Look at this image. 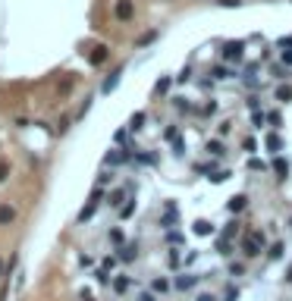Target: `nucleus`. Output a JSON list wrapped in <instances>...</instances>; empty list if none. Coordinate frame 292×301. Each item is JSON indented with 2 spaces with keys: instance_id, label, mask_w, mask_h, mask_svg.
I'll list each match as a JSON object with an SVG mask.
<instances>
[{
  "instance_id": "nucleus-1",
  "label": "nucleus",
  "mask_w": 292,
  "mask_h": 301,
  "mask_svg": "<svg viewBox=\"0 0 292 301\" xmlns=\"http://www.w3.org/2000/svg\"><path fill=\"white\" fill-rule=\"evenodd\" d=\"M242 251H245V258H258V254L264 251V232L245 236V238H242Z\"/></svg>"
},
{
  "instance_id": "nucleus-2",
  "label": "nucleus",
  "mask_w": 292,
  "mask_h": 301,
  "mask_svg": "<svg viewBox=\"0 0 292 301\" xmlns=\"http://www.w3.org/2000/svg\"><path fill=\"white\" fill-rule=\"evenodd\" d=\"M101 201H104V192H101V185H98V188L91 192V201H88V204L79 210V223H85V220H91V216H95V210H98V204H101Z\"/></svg>"
},
{
  "instance_id": "nucleus-3",
  "label": "nucleus",
  "mask_w": 292,
  "mask_h": 301,
  "mask_svg": "<svg viewBox=\"0 0 292 301\" xmlns=\"http://www.w3.org/2000/svg\"><path fill=\"white\" fill-rule=\"evenodd\" d=\"M201 280H204V276H198V273H179V276H176V282H173V286H176L179 292H189V288H195V286L201 282Z\"/></svg>"
},
{
  "instance_id": "nucleus-4",
  "label": "nucleus",
  "mask_w": 292,
  "mask_h": 301,
  "mask_svg": "<svg viewBox=\"0 0 292 301\" xmlns=\"http://www.w3.org/2000/svg\"><path fill=\"white\" fill-rule=\"evenodd\" d=\"M132 150H138V148H126V150H110V154L104 157V164H107V166H120V164H126V160L132 157Z\"/></svg>"
},
{
  "instance_id": "nucleus-5",
  "label": "nucleus",
  "mask_w": 292,
  "mask_h": 301,
  "mask_svg": "<svg viewBox=\"0 0 292 301\" xmlns=\"http://www.w3.org/2000/svg\"><path fill=\"white\" fill-rule=\"evenodd\" d=\"M223 56H226V60L242 63V56H245V41H229L226 48H223Z\"/></svg>"
},
{
  "instance_id": "nucleus-6",
  "label": "nucleus",
  "mask_w": 292,
  "mask_h": 301,
  "mask_svg": "<svg viewBox=\"0 0 292 301\" xmlns=\"http://www.w3.org/2000/svg\"><path fill=\"white\" fill-rule=\"evenodd\" d=\"M113 13H116V19H120V22H129V19L135 16L132 0H116V10H113Z\"/></svg>"
},
{
  "instance_id": "nucleus-7",
  "label": "nucleus",
  "mask_w": 292,
  "mask_h": 301,
  "mask_svg": "<svg viewBox=\"0 0 292 301\" xmlns=\"http://www.w3.org/2000/svg\"><path fill=\"white\" fill-rule=\"evenodd\" d=\"M176 220H179V214H176V204H173V201H167V207H163V216H160V226H163V229H170V226H176Z\"/></svg>"
},
{
  "instance_id": "nucleus-8",
  "label": "nucleus",
  "mask_w": 292,
  "mask_h": 301,
  "mask_svg": "<svg viewBox=\"0 0 292 301\" xmlns=\"http://www.w3.org/2000/svg\"><path fill=\"white\" fill-rule=\"evenodd\" d=\"M120 76H123V66H116L113 72H110L107 78H104V85H101V91H104V94H110V91H116V85H120Z\"/></svg>"
},
{
  "instance_id": "nucleus-9",
  "label": "nucleus",
  "mask_w": 292,
  "mask_h": 301,
  "mask_svg": "<svg viewBox=\"0 0 292 301\" xmlns=\"http://www.w3.org/2000/svg\"><path fill=\"white\" fill-rule=\"evenodd\" d=\"M107 56H110V48H107V44H98V48L91 50L88 60H91V66H104V63H107Z\"/></svg>"
},
{
  "instance_id": "nucleus-10",
  "label": "nucleus",
  "mask_w": 292,
  "mask_h": 301,
  "mask_svg": "<svg viewBox=\"0 0 292 301\" xmlns=\"http://www.w3.org/2000/svg\"><path fill=\"white\" fill-rule=\"evenodd\" d=\"M273 172H276V179H279V182H286V176H289V160H286L283 154H276V157H273Z\"/></svg>"
},
{
  "instance_id": "nucleus-11",
  "label": "nucleus",
  "mask_w": 292,
  "mask_h": 301,
  "mask_svg": "<svg viewBox=\"0 0 292 301\" xmlns=\"http://www.w3.org/2000/svg\"><path fill=\"white\" fill-rule=\"evenodd\" d=\"M126 194H129V188H113V192L107 194V204L120 210V207H123V201H126Z\"/></svg>"
},
{
  "instance_id": "nucleus-12",
  "label": "nucleus",
  "mask_w": 292,
  "mask_h": 301,
  "mask_svg": "<svg viewBox=\"0 0 292 301\" xmlns=\"http://www.w3.org/2000/svg\"><path fill=\"white\" fill-rule=\"evenodd\" d=\"M264 144H267V150H270V154L276 157V154H279V150H283V138H279L276 132H270V135H267V138H264Z\"/></svg>"
},
{
  "instance_id": "nucleus-13",
  "label": "nucleus",
  "mask_w": 292,
  "mask_h": 301,
  "mask_svg": "<svg viewBox=\"0 0 292 301\" xmlns=\"http://www.w3.org/2000/svg\"><path fill=\"white\" fill-rule=\"evenodd\" d=\"M145 122H148V113H145V110L132 113V120H129V132H142V129H145Z\"/></svg>"
},
{
  "instance_id": "nucleus-14",
  "label": "nucleus",
  "mask_w": 292,
  "mask_h": 301,
  "mask_svg": "<svg viewBox=\"0 0 292 301\" xmlns=\"http://www.w3.org/2000/svg\"><path fill=\"white\" fill-rule=\"evenodd\" d=\"M245 204H248V198H245V194H232V198L226 201L229 214H242V210H245Z\"/></svg>"
},
{
  "instance_id": "nucleus-15",
  "label": "nucleus",
  "mask_w": 292,
  "mask_h": 301,
  "mask_svg": "<svg viewBox=\"0 0 292 301\" xmlns=\"http://www.w3.org/2000/svg\"><path fill=\"white\" fill-rule=\"evenodd\" d=\"M204 150L211 157H223V142H220V138H207L204 142Z\"/></svg>"
},
{
  "instance_id": "nucleus-16",
  "label": "nucleus",
  "mask_w": 292,
  "mask_h": 301,
  "mask_svg": "<svg viewBox=\"0 0 292 301\" xmlns=\"http://www.w3.org/2000/svg\"><path fill=\"white\" fill-rule=\"evenodd\" d=\"M135 258H138V242H129L120 248V260H135Z\"/></svg>"
},
{
  "instance_id": "nucleus-17",
  "label": "nucleus",
  "mask_w": 292,
  "mask_h": 301,
  "mask_svg": "<svg viewBox=\"0 0 292 301\" xmlns=\"http://www.w3.org/2000/svg\"><path fill=\"white\" fill-rule=\"evenodd\" d=\"M276 100H279V104H289V100H292V85H279V88H276Z\"/></svg>"
},
{
  "instance_id": "nucleus-18",
  "label": "nucleus",
  "mask_w": 292,
  "mask_h": 301,
  "mask_svg": "<svg viewBox=\"0 0 292 301\" xmlns=\"http://www.w3.org/2000/svg\"><path fill=\"white\" fill-rule=\"evenodd\" d=\"M167 264H170L173 270H176L179 264H182V251H179V248H170V254H167Z\"/></svg>"
},
{
  "instance_id": "nucleus-19",
  "label": "nucleus",
  "mask_w": 292,
  "mask_h": 301,
  "mask_svg": "<svg viewBox=\"0 0 292 301\" xmlns=\"http://www.w3.org/2000/svg\"><path fill=\"white\" fill-rule=\"evenodd\" d=\"M195 232H198V236H211V232H214V223H207V220H198V223H195Z\"/></svg>"
},
{
  "instance_id": "nucleus-20",
  "label": "nucleus",
  "mask_w": 292,
  "mask_h": 301,
  "mask_svg": "<svg viewBox=\"0 0 292 301\" xmlns=\"http://www.w3.org/2000/svg\"><path fill=\"white\" fill-rule=\"evenodd\" d=\"M229 176H232V172H229V170H214V172H211V176H207V179H211L214 185H220V182H226Z\"/></svg>"
},
{
  "instance_id": "nucleus-21",
  "label": "nucleus",
  "mask_w": 292,
  "mask_h": 301,
  "mask_svg": "<svg viewBox=\"0 0 292 301\" xmlns=\"http://www.w3.org/2000/svg\"><path fill=\"white\" fill-rule=\"evenodd\" d=\"M13 216H16L13 207H0V226H4V223H13Z\"/></svg>"
},
{
  "instance_id": "nucleus-22",
  "label": "nucleus",
  "mask_w": 292,
  "mask_h": 301,
  "mask_svg": "<svg viewBox=\"0 0 292 301\" xmlns=\"http://www.w3.org/2000/svg\"><path fill=\"white\" fill-rule=\"evenodd\" d=\"M179 138V126H167L163 129V142H176Z\"/></svg>"
},
{
  "instance_id": "nucleus-23",
  "label": "nucleus",
  "mask_w": 292,
  "mask_h": 301,
  "mask_svg": "<svg viewBox=\"0 0 292 301\" xmlns=\"http://www.w3.org/2000/svg\"><path fill=\"white\" fill-rule=\"evenodd\" d=\"M211 76H214L217 82H220V78H232L236 72H226V66H214V69H211Z\"/></svg>"
},
{
  "instance_id": "nucleus-24",
  "label": "nucleus",
  "mask_w": 292,
  "mask_h": 301,
  "mask_svg": "<svg viewBox=\"0 0 292 301\" xmlns=\"http://www.w3.org/2000/svg\"><path fill=\"white\" fill-rule=\"evenodd\" d=\"M132 214H135V198H129V204H123V207H120V216H123V220H129Z\"/></svg>"
},
{
  "instance_id": "nucleus-25",
  "label": "nucleus",
  "mask_w": 292,
  "mask_h": 301,
  "mask_svg": "<svg viewBox=\"0 0 292 301\" xmlns=\"http://www.w3.org/2000/svg\"><path fill=\"white\" fill-rule=\"evenodd\" d=\"M264 122H267V113H261V110H254V113H251V126H254V129H261Z\"/></svg>"
},
{
  "instance_id": "nucleus-26",
  "label": "nucleus",
  "mask_w": 292,
  "mask_h": 301,
  "mask_svg": "<svg viewBox=\"0 0 292 301\" xmlns=\"http://www.w3.org/2000/svg\"><path fill=\"white\" fill-rule=\"evenodd\" d=\"M232 236H239V220L226 223V229H223V238H232Z\"/></svg>"
},
{
  "instance_id": "nucleus-27",
  "label": "nucleus",
  "mask_w": 292,
  "mask_h": 301,
  "mask_svg": "<svg viewBox=\"0 0 292 301\" xmlns=\"http://www.w3.org/2000/svg\"><path fill=\"white\" fill-rule=\"evenodd\" d=\"M151 288H154V292H160V295H163V292H167V288H170V282L163 280V276H157V280L151 282Z\"/></svg>"
},
{
  "instance_id": "nucleus-28",
  "label": "nucleus",
  "mask_w": 292,
  "mask_h": 301,
  "mask_svg": "<svg viewBox=\"0 0 292 301\" xmlns=\"http://www.w3.org/2000/svg\"><path fill=\"white\" fill-rule=\"evenodd\" d=\"M217 251L220 254H232V242L229 238H217Z\"/></svg>"
},
{
  "instance_id": "nucleus-29",
  "label": "nucleus",
  "mask_w": 292,
  "mask_h": 301,
  "mask_svg": "<svg viewBox=\"0 0 292 301\" xmlns=\"http://www.w3.org/2000/svg\"><path fill=\"white\" fill-rule=\"evenodd\" d=\"M151 41H157V32H145L142 38H138V48H148Z\"/></svg>"
},
{
  "instance_id": "nucleus-30",
  "label": "nucleus",
  "mask_w": 292,
  "mask_h": 301,
  "mask_svg": "<svg viewBox=\"0 0 292 301\" xmlns=\"http://www.w3.org/2000/svg\"><path fill=\"white\" fill-rule=\"evenodd\" d=\"M248 170H254V172H264V170H267V164H264V160H258V157H251V160H248Z\"/></svg>"
},
{
  "instance_id": "nucleus-31",
  "label": "nucleus",
  "mask_w": 292,
  "mask_h": 301,
  "mask_svg": "<svg viewBox=\"0 0 292 301\" xmlns=\"http://www.w3.org/2000/svg\"><path fill=\"white\" fill-rule=\"evenodd\" d=\"M113 288H116V292H126V288H129V276H120V280H113Z\"/></svg>"
},
{
  "instance_id": "nucleus-32",
  "label": "nucleus",
  "mask_w": 292,
  "mask_h": 301,
  "mask_svg": "<svg viewBox=\"0 0 292 301\" xmlns=\"http://www.w3.org/2000/svg\"><path fill=\"white\" fill-rule=\"evenodd\" d=\"M267 122H270L273 129H279V126H283V116H279V113L273 110V113H267Z\"/></svg>"
},
{
  "instance_id": "nucleus-33",
  "label": "nucleus",
  "mask_w": 292,
  "mask_h": 301,
  "mask_svg": "<svg viewBox=\"0 0 292 301\" xmlns=\"http://www.w3.org/2000/svg\"><path fill=\"white\" fill-rule=\"evenodd\" d=\"M173 107H176L179 113H185V110H192V107H189V100H185V98H173Z\"/></svg>"
},
{
  "instance_id": "nucleus-34",
  "label": "nucleus",
  "mask_w": 292,
  "mask_h": 301,
  "mask_svg": "<svg viewBox=\"0 0 292 301\" xmlns=\"http://www.w3.org/2000/svg\"><path fill=\"white\" fill-rule=\"evenodd\" d=\"M170 82H173V78H170V76H163V78H160V82L154 85V91H157V94H163V91H167V88H170Z\"/></svg>"
},
{
  "instance_id": "nucleus-35",
  "label": "nucleus",
  "mask_w": 292,
  "mask_h": 301,
  "mask_svg": "<svg viewBox=\"0 0 292 301\" xmlns=\"http://www.w3.org/2000/svg\"><path fill=\"white\" fill-rule=\"evenodd\" d=\"M223 301H239V288H236V286H229L226 292H223Z\"/></svg>"
},
{
  "instance_id": "nucleus-36",
  "label": "nucleus",
  "mask_w": 292,
  "mask_h": 301,
  "mask_svg": "<svg viewBox=\"0 0 292 301\" xmlns=\"http://www.w3.org/2000/svg\"><path fill=\"white\" fill-rule=\"evenodd\" d=\"M173 154H176V157L185 154V142H182V138H176V142H173Z\"/></svg>"
},
{
  "instance_id": "nucleus-37",
  "label": "nucleus",
  "mask_w": 292,
  "mask_h": 301,
  "mask_svg": "<svg viewBox=\"0 0 292 301\" xmlns=\"http://www.w3.org/2000/svg\"><path fill=\"white\" fill-rule=\"evenodd\" d=\"M95 280H98L101 286H107V282H110V273H107V270H104V267H101V270L95 273Z\"/></svg>"
},
{
  "instance_id": "nucleus-38",
  "label": "nucleus",
  "mask_w": 292,
  "mask_h": 301,
  "mask_svg": "<svg viewBox=\"0 0 292 301\" xmlns=\"http://www.w3.org/2000/svg\"><path fill=\"white\" fill-rule=\"evenodd\" d=\"M201 113H204V116H214V113H217V104H214V100H207L204 107H201Z\"/></svg>"
},
{
  "instance_id": "nucleus-39",
  "label": "nucleus",
  "mask_w": 292,
  "mask_h": 301,
  "mask_svg": "<svg viewBox=\"0 0 292 301\" xmlns=\"http://www.w3.org/2000/svg\"><path fill=\"white\" fill-rule=\"evenodd\" d=\"M110 242L113 245H123V229H110Z\"/></svg>"
},
{
  "instance_id": "nucleus-40",
  "label": "nucleus",
  "mask_w": 292,
  "mask_h": 301,
  "mask_svg": "<svg viewBox=\"0 0 292 301\" xmlns=\"http://www.w3.org/2000/svg\"><path fill=\"white\" fill-rule=\"evenodd\" d=\"M245 273V267H242V264H236V260H232L229 264V276H242Z\"/></svg>"
},
{
  "instance_id": "nucleus-41",
  "label": "nucleus",
  "mask_w": 292,
  "mask_h": 301,
  "mask_svg": "<svg viewBox=\"0 0 292 301\" xmlns=\"http://www.w3.org/2000/svg\"><path fill=\"white\" fill-rule=\"evenodd\" d=\"M189 78H192V66H185V69H182V72L176 76V82H189Z\"/></svg>"
},
{
  "instance_id": "nucleus-42",
  "label": "nucleus",
  "mask_w": 292,
  "mask_h": 301,
  "mask_svg": "<svg viewBox=\"0 0 292 301\" xmlns=\"http://www.w3.org/2000/svg\"><path fill=\"white\" fill-rule=\"evenodd\" d=\"M273 76L276 78H286L289 76V66H273Z\"/></svg>"
},
{
  "instance_id": "nucleus-43",
  "label": "nucleus",
  "mask_w": 292,
  "mask_h": 301,
  "mask_svg": "<svg viewBox=\"0 0 292 301\" xmlns=\"http://www.w3.org/2000/svg\"><path fill=\"white\" fill-rule=\"evenodd\" d=\"M279 60H283V66L292 69V50H283V54H279Z\"/></svg>"
},
{
  "instance_id": "nucleus-44",
  "label": "nucleus",
  "mask_w": 292,
  "mask_h": 301,
  "mask_svg": "<svg viewBox=\"0 0 292 301\" xmlns=\"http://www.w3.org/2000/svg\"><path fill=\"white\" fill-rule=\"evenodd\" d=\"M113 267H116V258H110V254H107V258H104V270H107V273H110Z\"/></svg>"
},
{
  "instance_id": "nucleus-45",
  "label": "nucleus",
  "mask_w": 292,
  "mask_h": 301,
  "mask_svg": "<svg viewBox=\"0 0 292 301\" xmlns=\"http://www.w3.org/2000/svg\"><path fill=\"white\" fill-rule=\"evenodd\" d=\"M279 50H292V34L289 38H279Z\"/></svg>"
},
{
  "instance_id": "nucleus-46",
  "label": "nucleus",
  "mask_w": 292,
  "mask_h": 301,
  "mask_svg": "<svg viewBox=\"0 0 292 301\" xmlns=\"http://www.w3.org/2000/svg\"><path fill=\"white\" fill-rule=\"evenodd\" d=\"M167 242H170V245H179V242H182V232H170Z\"/></svg>"
},
{
  "instance_id": "nucleus-47",
  "label": "nucleus",
  "mask_w": 292,
  "mask_h": 301,
  "mask_svg": "<svg viewBox=\"0 0 292 301\" xmlns=\"http://www.w3.org/2000/svg\"><path fill=\"white\" fill-rule=\"evenodd\" d=\"M79 264H82V267H91V264H95V258H91V254H82Z\"/></svg>"
},
{
  "instance_id": "nucleus-48",
  "label": "nucleus",
  "mask_w": 292,
  "mask_h": 301,
  "mask_svg": "<svg viewBox=\"0 0 292 301\" xmlns=\"http://www.w3.org/2000/svg\"><path fill=\"white\" fill-rule=\"evenodd\" d=\"M242 148H245V150H254V148H258V142H254V138H245Z\"/></svg>"
},
{
  "instance_id": "nucleus-49",
  "label": "nucleus",
  "mask_w": 292,
  "mask_h": 301,
  "mask_svg": "<svg viewBox=\"0 0 292 301\" xmlns=\"http://www.w3.org/2000/svg\"><path fill=\"white\" fill-rule=\"evenodd\" d=\"M279 254H283V242H276V245L270 248V258H279Z\"/></svg>"
},
{
  "instance_id": "nucleus-50",
  "label": "nucleus",
  "mask_w": 292,
  "mask_h": 301,
  "mask_svg": "<svg viewBox=\"0 0 292 301\" xmlns=\"http://www.w3.org/2000/svg\"><path fill=\"white\" fill-rule=\"evenodd\" d=\"M229 132H232V122H229V120L220 122V135H229Z\"/></svg>"
},
{
  "instance_id": "nucleus-51",
  "label": "nucleus",
  "mask_w": 292,
  "mask_h": 301,
  "mask_svg": "<svg viewBox=\"0 0 292 301\" xmlns=\"http://www.w3.org/2000/svg\"><path fill=\"white\" fill-rule=\"evenodd\" d=\"M7 176H10V166H7V164H4V160H0V182H4V179H7Z\"/></svg>"
},
{
  "instance_id": "nucleus-52",
  "label": "nucleus",
  "mask_w": 292,
  "mask_h": 301,
  "mask_svg": "<svg viewBox=\"0 0 292 301\" xmlns=\"http://www.w3.org/2000/svg\"><path fill=\"white\" fill-rule=\"evenodd\" d=\"M110 179H113V176H110V172H101V176H98V185H107Z\"/></svg>"
},
{
  "instance_id": "nucleus-53",
  "label": "nucleus",
  "mask_w": 292,
  "mask_h": 301,
  "mask_svg": "<svg viewBox=\"0 0 292 301\" xmlns=\"http://www.w3.org/2000/svg\"><path fill=\"white\" fill-rule=\"evenodd\" d=\"M198 301H217V298H214V295H207V292H204V295H198Z\"/></svg>"
},
{
  "instance_id": "nucleus-54",
  "label": "nucleus",
  "mask_w": 292,
  "mask_h": 301,
  "mask_svg": "<svg viewBox=\"0 0 292 301\" xmlns=\"http://www.w3.org/2000/svg\"><path fill=\"white\" fill-rule=\"evenodd\" d=\"M138 301H157V298H154V295H151V292H145V295H142V298H138Z\"/></svg>"
},
{
  "instance_id": "nucleus-55",
  "label": "nucleus",
  "mask_w": 292,
  "mask_h": 301,
  "mask_svg": "<svg viewBox=\"0 0 292 301\" xmlns=\"http://www.w3.org/2000/svg\"><path fill=\"white\" fill-rule=\"evenodd\" d=\"M286 282H292V264H289V270H286Z\"/></svg>"
},
{
  "instance_id": "nucleus-56",
  "label": "nucleus",
  "mask_w": 292,
  "mask_h": 301,
  "mask_svg": "<svg viewBox=\"0 0 292 301\" xmlns=\"http://www.w3.org/2000/svg\"><path fill=\"white\" fill-rule=\"evenodd\" d=\"M0 270H4V260H0Z\"/></svg>"
}]
</instances>
